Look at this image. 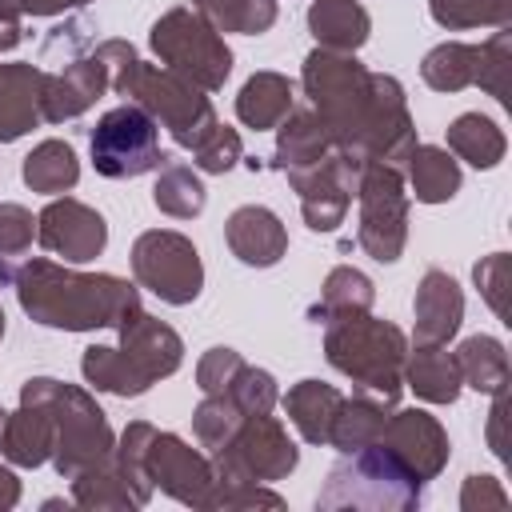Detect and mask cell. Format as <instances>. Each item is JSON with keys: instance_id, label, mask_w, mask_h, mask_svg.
Segmentation results:
<instances>
[{"instance_id": "f35d334b", "label": "cell", "mask_w": 512, "mask_h": 512, "mask_svg": "<svg viewBox=\"0 0 512 512\" xmlns=\"http://www.w3.org/2000/svg\"><path fill=\"white\" fill-rule=\"evenodd\" d=\"M508 72H512V32L504 24L484 44H476V84L488 96L508 100Z\"/></svg>"}, {"instance_id": "ffe728a7", "label": "cell", "mask_w": 512, "mask_h": 512, "mask_svg": "<svg viewBox=\"0 0 512 512\" xmlns=\"http://www.w3.org/2000/svg\"><path fill=\"white\" fill-rule=\"evenodd\" d=\"M40 88H44L40 64H0V144L20 140L28 128L44 120Z\"/></svg>"}, {"instance_id": "52a82bcc", "label": "cell", "mask_w": 512, "mask_h": 512, "mask_svg": "<svg viewBox=\"0 0 512 512\" xmlns=\"http://www.w3.org/2000/svg\"><path fill=\"white\" fill-rule=\"evenodd\" d=\"M152 52L164 68L192 80L204 92H216L232 72V52L224 36L196 12V8H172L152 24Z\"/></svg>"}, {"instance_id": "e0dca14e", "label": "cell", "mask_w": 512, "mask_h": 512, "mask_svg": "<svg viewBox=\"0 0 512 512\" xmlns=\"http://www.w3.org/2000/svg\"><path fill=\"white\" fill-rule=\"evenodd\" d=\"M224 240L232 248V256L248 268H272L280 264V256L288 252V228L280 224V216L264 204H244L228 216L224 224Z\"/></svg>"}, {"instance_id": "60d3db41", "label": "cell", "mask_w": 512, "mask_h": 512, "mask_svg": "<svg viewBox=\"0 0 512 512\" xmlns=\"http://www.w3.org/2000/svg\"><path fill=\"white\" fill-rule=\"evenodd\" d=\"M228 396L236 400V408H240L244 416H260V412H272V408H276L280 388H276V376H272V372L244 364V368L236 372V380H232Z\"/></svg>"}, {"instance_id": "816d5d0a", "label": "cell", "mask_w": 512, "mask_h": 512, "mask_svg": "<svg viewBox=\"0 0 512 512\" xmlns=\"http://www.w3.org/2000/svg\"><path fill=\"white\" fill-rule=\"evenodd\" d=\"M0 336H4V312H0Z\"/></svg>"}, {"instance_id": "e575fe53", "label": "cell", "mask_w": 512, "mask_h": 512, "mask_svg": "<svg viewBox=\"0 0 512 512\" xmlns=\"http://www.w3.org/2000/svg\"><path fill=\"white\" fill-rule=\"evenodd\" d=\"M192 8L216 32H244L260 36L276 24V0H192Z\"/></svg>"}, {"instance_id": "74e56055", "label": "cell", "mask_w": 512, "mask_h": 512, "mask_svg": "<svg viewBox=\"0 0 512 512\" xmlns=\"http://www.w3.org/2000/svg\"><path fill=\"white\" fill-rule=\"evenodd\" d=\"M428 8H432V20L448 32H464L480 24L504 28L512 16V0H428Z\"/></svg>"}, {"instance_id": "7bdbcfd3", "label": "cell", "mask_w": 512, "mask_h": 512, "mask_svg": "<svg viewBox=\"0 0 512 512\" xmlns=\"http://www.w3.org/2000/svg\"><path fill=\"white\" fill-rule=\"evenodd\" d=\"M472 276H476V288H480V296L488 300V308H492L504 324H512V320H508V284H512V260H508V252L484 256V260L472 268Z\"/></svg>"}, {"instance_id": "8fae6325", "label": "cell", "mask_w": 512, "mask_h": 512, "mask_svg": "<svg viewBox=\"0 0 512 512\" xmlns=\"http://www.w3.org/2000/svg\"><path fill=\"white\" fill-rule=\"evenodd\" d=\"M296 460H300V452L272 412L244 416L236 436L220 452H212L216 480H248V484L284 480L296 468Z\"/></svg>"}, {"instance_id": "681fc988", "label": "cell", "mask_w": 512, "mask_h": 512, "mask_svg": "<svg viewBox=\"0 0 512 512\" xmlns=\"http://www.w3.org/2000/svg\"><path fill=\"white\" fill-rule=\"evenodd\" d=\"M16 500H20V480H16L12 468L0 464V508H12Z\"/></svg>"}, {"instance_id": "4dcf8cb0", "label": "cell", "mask_w": 512, "mask_h": 512, "mask_svg": "<svg viewBox=\"0 0 512 512\" xmlns=\"http://www.w3.org/2000/svg\"><path fill=\"white\" fill-rule=\"evenodd\" d=\"M384 420H388V404L356 392L352 400L344 396L336 420H332V432H328V444L340 448V452H356V448H368L380 440L384 432Z\"/></svg>"}, {"instance_id": "f546056e", "label": "cell", "mask_w": 512, "mask_h": 512, "mask_svg": "<svg viewBox=\"0 0 512 512\" xmlns=\"http://www.w3.org/2000/svg\"><path fill=\"white\" fill-rule=\"evenodd\" d=\"M456 368H460V380L484 396H496L508 388V352L496 336L480 332V336H468L456 352Z\"/></svg>"}, {"instance_id": "7402d4cb", "label": "cell", "mask_w": 512, "mask_h": 512, "mask_svg": "<svg viewBox=\"0 0 512 512\" xmlns=\"http://www.w3.org/2000/svg\"><path fill=\"white\" fill-rule=\"evenodd\" d=\"M404 384L428 404H456L464 388L456 356L444 352V344H416V352L404 356Z\"/></svg>"}, {"instance_id": "3957f363", "label": "cell", "mask_w": 512, "mask_h": 512, "mask_svg": "<svg viewBox=\"0 0 512 512\" xmlns=\"http://www.w3.org/2000/svg\"><path fill=\"white\" fill-rule=\"evenodd\" d=\"M324 356L336 372H344L356 384V392H364V396H372L388 408L400 400L408 340L396 324L376 320L368 312L328 320Z\"/></svg>"}, {"instance_id": "c3c4849f", "label": "cell", "mask_w": 512, "mask_h": 512, "mask_svg": "<svg viewBox=\"0 0 512 512\" xmlns=\"http://www.w3.org/2000/svg\"><path fill=\"white\" fill-rule=\"evenodd\" d=\"M504 416H508V388L492 396V416H488V448L504 460L508 448H504Z\"/></svg>"}, {"instance_id": "5bb4252c", "label": "cell", "mask_w": 512, "mask_h": 512, "mask_svg": "<svg viewBox=\"0 0 512 512\" xmlns=\"http://www.w3.org/2000/svg\"><path fill=\"white\" fill-rule=\"evenodd\" d=\"M144 468H148L152 488H160L172 500L192 504V508H204V500H208V492L216 484L212 460L204 452H196L192 444H184L176 432H156L152 436Z\"/></svg>"}, {"instance_id": "ab89813d", "label": "cell", "mask_w": 512, "mask_h": 512, "mask_svg": "<svg viewBox=\"0 0 512 512\" xmlns=\"http://www.w3.org/2000/svg\"><path fill=\"white\" fill-rule=\"evenodd\" d=\"M88 48H92V20L68 16L64 24L48 28V36L40 44V64H60L64 68V64L88 56Z\"/></svg>"}, {"instance_id": "f6af8a7d", "label": "cell", "mask_w": 512, "mask_h": 512, "mask_svg": "<svg viewBox=\"0 0 512 512\" xmlns=\"http://www.w3.org/2000/svg\"><path fill=\"white\" fill-rule=\"evenodd\" d=\"M36 236V220L24 204H0V260L24 256Z\"/></svg>"}, {"instance_id": "ee69618b", "label": "cell", "mask_w": 512, "mask_h": 512, "mask_svg": "<svg viewBox=\"0 0 512 512\" xmlns=\"http://www.w3.org/2000/svg\"><path fill=\"white\" fill-rule=\"evenodd\" d=\"M240 368H244L240 352H236V348L216 344V348H208V352L200 356V364H196V384H200V392H204V396H220V392H228V388H232V380H236V372H240Z\"/></svg>"}, {"instance_id": "83f0119b", "label": "cell", "mask_w": 512, "mask_h": 512, "mask_svg": "<svg viewBox=\"0 0 512 512\" xmlns=\"http://www.w3.org/2000/svg\"><path fill=\"white\" fill-rule=\"evenodd\" d=\"M448 152L468 160L472 168H496L508 152V140H504V132L492 116L464 112L448 124Z\"/></svg>"}, {"instance_id": "836d02e7", "label": "cell", "mask_w": 512, "mask_h": 512, "mask_svg": "<svg viewBox=\"0 0 512 512\" xmlns=\"http://www.w3.org/2000/svg\"><path fill=\"white\" fill-rule=\"evenodd\" d=\"M72 504H80V508H140L136 492L120 476V468L112 464V456L100 460V464H92L88 472L72 476Z\"/></svg>"}, {"instance_id": "2e32d148", "label": "cell", "mask_w": 512, "mask_h": 512, "mask_svg": "<svg viewBox=\"0 0 512 512\" xmlns=\"http://www.w3.org/2000/svg\"><path fill=\"white\" fill-rule=\"evenodd\" d=\"M104 92H108V72H104V64L88 52V56L64 64L60 72H44L40 116H44L48 124L76 120V116H84Z\"/></svg>"}, {"instance_id": "ba28073f", "label": "cell", "mask_w": 512, "mask_h": 512, "mask_svg": "<svg viewBox=\"0 0 512 512\" xmlns=\"http://www.w3.org/2000/svg\"><path fill=\"white\" fill-rule=\"evenodd\" d=\"M88 148H92L96 172L108 180H132V176L156 172L168 160V152H160V124L132 100L108 108L96 120Z\"/></svg>"}, {"instance_id": "5b68a950", "label": "cell", "mask_w": 512, "mask_h": 512, "mask_svg": "<svg viewBox=\"0 0 512 512\" xmlns=\"http://www.w3.org/2000/svg\"><path fill=\"white\" fill-rule=\"evenodd\" d=\"M420 480L380 444L344 452V460L328 472L316 508H416Z\"/></svg>"}, {"instance_id": "d6986e66", "label": "cell", "mask_w": 512, "mask_h": 512, "mask_svg": "<svg viewBox=\"0 0 512 512\" xmlns=\"http://www.w3.org/2000/svg\"><path fill=\"white\" fill-rule=\"evenodd\" d=\"M332 148L336 144H332L324 120L316 116V108L312 104H304V108L292 104V112L276 124V160H272V168L292 176V172H304V168L320 164Z\"/></svg>"}, {"instance_id": "4316f807", "label": "cell", "mask_w": 512, "mask_h": 512, "mask_svg": "<svg viewBox=\"0 0 512 512\" xmlns=\"http://www.w3.org/2000/svg\"><path fill=\"white\" fill-rule=\"evenodd\" d=\"M20 176L32 192H44V196H60V192H72L76 180H80V160H76V148L68 140H40L24 164H20Z\"/></svg>"}, {"instance_id": "44dd1931", "label": "cell", "mask_w": 512, "mask_h": 512, "mask_svg": "<svg viewBox=\"0 0 512 512\" xmlns=\"http://www.w3.org/2000/svg\"><path fill=\"white\" fill-rule=\"evenodd\" d=\"M56 448V428L48 408L40 404H20L16 412L4 416V432H0V456L20 464V468H40L52 460Z\"/></svg>"}, {"instance_id": "cb8c5ba5", "label": "cell", "mask_w": 512, "mask_h": 512, "mask_svg": "<svg viewBox=\"0 0 512 512\" xmlns=\"http://www.w3.org/2000/svg\"><path fill=\"white\" fill-rule=\"evenodd\" d=\"M308 28H312L320 48L356 52L368 40V32H372V16L356 0H312Z\"/></svg>"}, {"instance_id": "bcb514c9", "label": "cell", "mask_w": 512, "mask_h": 512, "mask_svg": "<svg viewBox=\"0 0 512 512\" xmlns=\"http://www.w3.org/2000/svg\"><path fill=\"white\" fill-rule=\"evenodd\" d=\"M504 504H508V492L500 488L496 476H468L464 480V492H460L464 512H484V508H504Z\"/></svg>"}, {"instance_id": "8d00e7d4", "label": "cell", "mask_w": 512, "mask_h": 512, "mask_svg": "<svg viewBox=\"0 0 512 512\" xmlns=\"http://www.w3.org/2000/svg\"><path fill=\"white\" fill-rule=\"evenodd\" d=\"M240 424H244V412L236 408V400H232L228 392L204 396L200 408L192 412V432H196L200 448H208V452H220V448L236 436Z\"/></svg>"}, {"instance_id": "ac0fdd59", "label": "cell", "mask_w": 512, "mask_h": 512, "mask_svg": "<svg viewBox=\"0 0 512 512\" xmlns=\"http://www.w3.org/2000/svg\"><path fill=\"white\" fill-rule=\"evenodd\" d=\"M416 344H448L464 320V292L444 268H428L416 284Z\"/></svg>"}, {"instance_id": "f907efd6", "label": "cell", "mask_w": 512, "mask_h": 512, "mask_svg": "<svg viewBox=\"0 0 512 512\" xmlns=\"http://www.w3.org/2000/svg\"><path fill=\"white\" fill-rule=\"evenodd\" d=\"M4 416H8V412H4V408H0V432H4Z\"/></svg>"}, {"instance_id": "9c48e42d", "label": "cell", "mask_w": 512, "mask_h": 512, "mask_svg": "<svg viewBox=\"0 0 512 512\" xmlns=\"http://www.w3.org/2000/svg\"><path fill=\"white\" fill-rule=\"evenodd\" d=\"M356 200H360L356 244L380 264L400 260L404 240H408L404 168H392L384 160H368L360 172V184H356Z\"/></svg>"}, {"instance_id": "d6a6232c", "label": "cell", "mask_w": 512, "mask_h": 512, "mask_svg": "<svg viewBox=\"0 0 512 512\" xmlns=\"http://www.w3.org/2000/svg\"><path fill=\"white\" fill-rule=\"evenodd\" d=\"M420 76L436 92H460L476 84V44H464V40L436 44L420 64Z\"/></svg>"}, {"instance_id": "484cf974", "label": "cell", "mask_w": 512, "mask_h": 512, "mask_svg": "<svg viewBox=\"0 0 512 512\" xmlns=\"http://www.w3.org/2000/svg\"><path fill=\"white\" fill-rule=\"evenodd\" d=\"M404 168H408V180H412V196L420 204H444L460 192V164L440 144H416L408 152Z\"/></svg>"}, {"instance_id": "d590c367", "label": "cell", "mask_w": 512, "mask_h": 512, "mask_svg": "<svg viewBox=\"0 0 512 512\" xmlns=\"http://www.w3.org/2000/svg\"><path fill=\"white\" fill-rule=\"evenodd\" d=\"M152 436H156V428H152L148 420H132V424L120 432L116 448H112V464L120 468V476L128 480V488L136 492L140 504L152 500V480H148V468H144V456H148Z\"/></svg>"}, {"instance_id": "d4e9b609", "label": "cell", "mask_w": 512, "mask_h": 512, "mask_svg": "<svg viewBox=\"0 0 512 512\" xmlns=\"http://www.w3.org/2000/svg\"><path fill=\"white\" fill-rule=\"evenodd\" d=\"M292 104H296V96H292V80L288 76L256 72V76L244 80V88L236 96V116H240V124H248L256 132H268L292 112Z\"/></svg>"}, {"instance_id": "8992f818", "label": "cell", "mask_w": 512, "mask_h": 512, "mask_svg": "<svg viewBox=\"0 0 512 512\" xmlns=\"http://www.w3.org/2000/svg\"><path fill=\"white\" fill-rule=\"evenodd\" d=\"M116 96H128L132 104H140L156 124H164L172 132V140L180 148H196L220 120L204 96V88H196L192 80L176 76L172 68H156L144 64L136 56V64L128 68V76L116 84Z\"/></svg>"}, {"instance_id": "277c9868", "label": "cell", "mask_w": 512, "mask_h": 512, "mask_svg": "<svg viewBox=\"0 0 512 512\" xmlns=\"http://www.w3.org/2000/svg\"><path fill=\"white\" fill-rule=\"evenodd\" d=\"M20 404H40L48 408L52 416V428H56V448H52V464L64 480L88 472L92 464L108 460L112 448H116V436L100 412V404L76 388V384H64V380H52V376H36L20 388Z\"/></svg>"}, {"instance_id": "7dc6e473", "label": "cell", "mask_w": 512, "mask_h": 512, "mask_svg": "<svg viewBox=\"0 0 512 512\" xmlns=\"http://www.w3.org/2000/svg\"><path fill=\"white\" fill-rule=\"evenodd\" d=\"M88 0H0V24H20L24 16H56Z\"/></svg>"}, {"instance_id": "f1b7e54d", "label": "cell", "mask_w": 512, "mask_h": 512, "mask_svg": "<svg viewBox=\"0 0 512 512\" xmlns=\"http://www.w3.org/2000/svg\"><path fill=\"white\" fill-rule=\"evenodd\" d=\"M372 300H376L372 280H368L360 268L340 264V268L328 272V280H324V288H320V300L308 308V316H312L316 324H320V320L328 324V320H340V316H360V312H368Z\"/></svg>"}, {"instance_id": "4fadbf2b", "label": "cell", "mask_w": 512, "mask_h": 512, "mask_svg": "<svg viewBox=\"0 0 512 512\" xmlns=\"http://www.w3.org/2000/svg\"><path fill=\"white\" fill-rule=\"evenodd\" d=\"M36 240L68 260V264H88L104 252L108 244V224L96 208H88L84 200H72V196H56L44 204V212L36 216Z\"/></svg>"}, {"instance_id": "9a60e30c", "label": "cell", "mask_w": 512, "mask_h": 512, "mask_svg": "<svg viewBox=\"0 0 512 512\" xmlns=\"http://www.w3.org/2000/svg\"><path fill=\"white\" fill-rule=\"evenodd\" d=\"M380 448H388L420 484L436 480L440 468L448 464V432L440 428L436 416H428L424 408H400L384 420V432L376 440Z\"/></svg>"}, {"instance_id": "7c38bea8", "label": "cell", "mask_w": 512, "mask_h": 512, "mask_svg": "<svg viewBox=\"0 0 512 512\" xmlns=\"http://www.w3.org/2000/svg\"><path fill=\"white\" fill-rule=\"evenodd\" d=\"M364 164L368 160L360 152L332 148L320 164L288 176V184L300 192V212H304V220H308L312 232H336V224L344 220V212H348V204L356 196V184H360Z\"/></svg>"}, {"instance_id": "603a6c76", "label": "cell", "mask_w": 512, "mask_h": 512, "mask_svg": "<svg viewBox=\"0 0 512 512\" xmlns=\"http://www.w3.org/2000/svg\"><path fill=\"white\" fill-rule=\"evenodd\" d=\"M340 404H344V392L324 384V380H300L284 396V412L308 444H328V432H332Z\"/></svg>"}, {"instance_id": "7a4b0ae2", "label": "cell", "mask_w": 512, "mask_h": 512, "mask_svg": "<svg viewBox=\"0 0 512 512\" xmlns=\"http://www.w3.org/2000/svg\"><path fill=\"white\" fill-rule=\"evenodd\" d=\"M184 360V344L180 336L152 320L148 312L132 316L120 328V344H92L84 348L80 372L96 392H112V396H140L148 392L156 380L172 376Z\"/></svg>"}, {"instance_id": "6da1fadb", "label": "cell", "mask_w": 512, "mask_h": 512, "mask_svg": "<svg viewBox=\"0 0 512 512\" xmlns=\"http://www.w3.org/2000/svg\"><path fill=\"white\" fill-rule=\"evenodd\" d=\"M0 284L16 288L20 308L36 324L64 332L124 328L132 316L144 312L136 284L112 272H72L52 260H24V264L0 260Z\"/></svg>"}, {"instance_id": "30bf717a", "label": "cell", "mask_w": 512, "mask_h": 512, "mask_svg": "<svg viewBox=\"0 0 512 512\" xmlns=\"http://www.w3.org/2000/svg\"><path fill=\"white\" fill-rule=\"evenodd\" d=\"M132 276H136V288H148L152 296L176 308L192 304L204 288V264H200L196 244L172 228H152L136 236Z\"/></svg>"}, {"instance_id": "b9f144b4", "label": "cell", "mask_w": 512, "mask_h": 512, "mask_svg": "<svg viewBox=\"0 0 512 512\" xmlns=\"http://www.w3.org/2000/svg\"><path fill=\"white\" fill-rule=\"evenodd\" d=\"M192 164L200 168V172H212V176H220V172H228V168H236L240 160H244V144H240V136H236V128H228V124H216L196 148H192Z\"/></svg>"}, {"instance_id": "1f68e13d", "label": "cell", "mask_w": 512, "mask_h": 512, "mask_svg": "<svg viewBox=\"0 0 512 512\" xmlns=\"http://www.w3.org/2000/svg\"><path fill=\"white\" fill-rule=\"evenodd\" d=\"M156 172H160V176H156L152 200H156V208H160L164 216H172V220H192V216L204 212L208 192H204L200 176H196L188 164H180V160L168 156Z\"/></svg>"}]
</instances>
